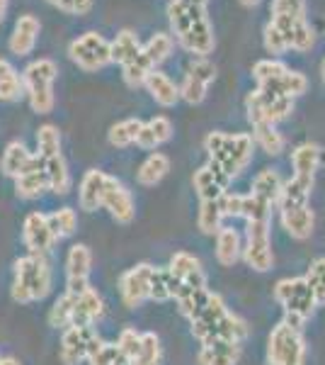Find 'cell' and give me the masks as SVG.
Here are the masks:
<instances>
[{
	"label": "cell",
	"mask_w": 325,
	"mask_h": 365,
	"mask_svg": "<svg viewBox=\"0 0 325 365\" xmlns=\"http://www.w3.org/2000/svg\"><path fill=\"white\" fill-rule=\"evenodd\" d=\"M321 156L323 149L313 141H304L297 149L292 151V168L294 175H309V178H316V170L321 166Z\"/></svg>",
	"instance_id": "836d02e7"
},
{
	"label": "cell",
	"mask_w": 325,
	"mask_h": 365,
	"mask_svg": "<svg viewBox=\"0 0 325 365\" xmlns=\"http://www.w3.org/2000/svg\"><path fill=\"white\" fill-rule=\"evenodd\" d=\"M46 3H51L54 8H58L61 13L66 15H87L92 10V5H95V0H46Z\"/></svg>",
	"instance_id": "db71d44e"
},
{
	"label": "cell",
	"mask_w": 325,
	"mask_h": 365,
	"mask_svg": "<svg viewBox=\"0 0 325 365\" xmlns=\"http://www.w3.org/2000/svg\"><path fill=\"white\" fill-rule=\"evenodd\" d=\"M173 132H175V127H173V122H170V117L156 115L141 125L136 146H141V149H146V151L161 149L163 144H168V141L173 139Z\"/></svg>",
	"instance_id": "d4e9b609"
},
{
	"label": "cell",
	"mask_w": 325,
	"mask_h": 365,
	"mask_svg": "<svg viewBox=\"0 0 325 365\" xmlns=\"http://www.w3.org/2000/svg\"><path fill=\"white\" fill-rule=\"evenodd\" d=\"M306 336L301 329L279 322L267 336V365H306Z\"/></svg>",
	"instance_id": "52a82bcc"
},
{
	"label": "cell",
	"mask_w": 325,
	"mask_h": 365,
	"mask_svg": "<svg viewBox=\"0 0 325 365\" xmlns=\"http://www.w3.org/2000/svg\"><path fill=\"white\" fill-rule=\"evenodd\" d=\"M262 44H265V49H267V54H272V58L287 54V51L292 49V46H289V39L275 25H272V22H267V25H265Z\"/></svg>",
	"instance_id": "681fc988"
},
{
	"label": "cell",
	"mask_w": 325,
	"mask_h": 365,
	"mask_svg": "<svg viewBox=\"0 0 325 365\" xmlns=\"http://www.w3.org/2000/svg\"><path fill=\"white\" fill-rule=\"evenodd\" d=\"M230 182L233 180L226 173H221L216 166H211V163L197 168L192 175V185L197 190L199 200H221L228 192Z\"/></svg>",
	"instance_id": "44dd1931"
},
{
	"label": "cell",
	"mask_w": 325,
	"mask_h": 365,
	"mask_svg": "<svg viewBox=\"0 0 325 365\" xmlns=\"http://www.w3.org/2000/svg\"><path fill=\"white\" fill-rule=\"evenodd\" d=\"M51 287H54V268L46 256L25 253L13 263L10 295L17 304L41 302L51 295Z\"/></svg>",
	"instance_id": "3957f363"
},
{
	"label": "cell",
	"mask_w": 325,
	"mask_h": 365,
	"mask_svg": "<svg viewBox=\"0 0 325 365\" xmlns=\"http://www.w3.org/2000/svg\"><path fill=\"white\" fill-rule=\"evenodd\" d=\"M257 88L275 93V96L297 100L299 96H304V93L309 91V78H306V76L301 73V71L289 68L287 73H282L277 81H272V83H267V86H257Z\"/></svg>",
	"instance_id": "d6a6232c"
},
{
	"label": "cell",
	"mask_w": 325,
	"mask_h": 365,
	"mask_svg": "<svg viewBox=\"0 0 325 365\" xmlns=\"http://www.w3.org/2000/svg\"><path fill=\"white\" fill-rule=\"evenodd\" d=\"M316 44V32L309 25V20H299L294 25V34H292V49L294 51H309Z\"/></svg>",
	"instance_id": "f907efd6"
},
{
	"label": "cell",
	"mask_w": 325,
	"mask_h": 365,
	"mask_svg": "<svg viewBox=\"0 0 325 365\" xmlns=\"http://www.w3.org/2000/svg\"><path fill=\"white\" fill-rule=\"evenodd\" d=\"M243 344H230V341H214L204 344L197 353L199 365H238Z\"/></svg>",
	"instance_id": "83f0119b"
},
{
	"label": "cell",
	"mask_w": 325,
	"mask_h": 365,
	"mask_svg": "<svg viewBox=\"0 0 325 365\" xmlns=\"http://www.w3.org/2000/svg\"><path fill=\"white\" fill-rule=\"evenodd\" d=\"M168 22L173 39L182 49L190 51L194 58H209L216 46V37L204 5L190 3V0H170Z\"/></svg>",
	"instance_id": "6da1fadb"
},
{
	"label": "cell",
	"mask_w": 325,
	"mask_h": 365,
	"mask_svg": "<svg viewBox=\"0 0 325 365\" xmlns=\"http://www.w3.org/2000/svg\"><path fill=\"white\" fill-rule=\"evenodd\" d=\"M141 334H144V331H136V329L127 327V329H122L119 336H117V341H114V344L122 349L124 356H127V361H129V363L134 361V356H136V353H139V349H141Z\"/></svg>",
	"instance_id": "f5cc1de1"
},
{
	"label": "cell",
	"mask_w": 325,
	"mask_h": 365,
	"mask_svg": "<svg viewBox=\"0 0 325 365\" xmlns=\"http://www.w3.org/2000/svg\"><path fill=\"white\" fill-rule=\"evenodd\" d=\"M8 8H10V0H0V22L5 20V15H8Z\"/></svg>",
	"instance_id": "9f6ffc18"
},
{
	"label": "cell",
	"mask_w": 325,
	"mask_h": 365,
	"mask_svg": "<svg viewBox=\"0 0 325 365\" xmlns=\"http://www.w3.org/2000/svg\"><path fill=\"white\" fill-rule=\"evenodd\" d=\"M141 39L134 29H122L117 32V37L110 42V51H112V63H119V66H127L129 61H134L136 56L141 54Z\"/></svg>",
	"instance_id": "e575fe53"
},
{
	"label": "cell",
	"mask_w": 325,
	"mask_h": 365,
	"mask_svg": "<svg viewBox=\"0 0 325 365\" xmlns=\"http://www.w3.org/2000/svg\"><path fill=\"white\" fill-rule=\"evenodd\" d=\"M34 154L39 158L61 154V132L56 125H41L37 129V151Z\"/></svg>",
	"instance_id": "f6af8a7d"
},
{
	"label": "cell",
	"mask_w": 325,
	"mask_h": 365,
	"mask_svg": "<svg viewBox=\"0 0 325 365\" xmlns=\"http://www.w3.org/2000/svg\"><path fill=\"white\" fill-rule=\"evenodd\" d=\"M0 365H22L15 356H0Z\"/></svg>",
	"instance_id": "11a10c76"
},
{
	"label": "cell",
	"mask_w": 325,
	"mask_h": 365,
	"mask_svg": "<svg viewBox=\"0 0 325 365\" xmlns=\"http://www.w3.org/2000/svg\"><path fill=\"white\" fill-rule=\"evenodd\" d=\"M46 190H49V180H46L44 166L37 156V163L15 178V195L20 200H39Z\"/></svg>",
	"instance_id": "f1b7e54d"
},
{
	"label": "cell",
	"mask_w": 325,
	"mask_h": 365,
	"mask_svg": "<svg viewBox=\"0 0 325 365\" xmlns=\"http://www.w3.org/2000/svg\"><path fill=\"white\" fill-rule=\"evenodd\" d=\"M34 163H37V154L27 149L25 141L15 139L5 146L3 158H0V170H3V175H8V178L15 180L17 175H22L25 170H29Z\"/></svg>",
	"instance_id": "cb8c5ba5"
},
{
	"label": "cell",
	"mask_w": 325,
	"mask_h": 365,
	"mask_svg": "<svg viewBox=\"0 0 325 365\" xmlns=\"http://www.w3.org/2000/svg\"><path fill=\"white\" fill-rule=\"evenodd\" d=\"M272 295H275L277 304L284 309V319L282 322H287L289 327L304 331L306 322L316 314V307H318V299L313 295L311 285L306 282L304 275H299V278L277 280Z\"/></svg>",
	"instance_id": "8992f818"
},
{
	"label": "cell",
	"mask_w": 325,
	"mask_h": 365,
	"mask_svg": "<svg viewBox=\"0 0 325 365\" xmlns=\"http://www.w3.org/2000/svg\"><path fill=\"white\" fill-rule=\"evenodd\" d=\"M68 58L85 73H95V71L107 68L112 63L110 39H105L100 32H85L75 37L68 44Z\"/></svg>",
	"instance_id": "30bf717a"
},
{
	"label": "cell",
	"mask_w": 325,
	"mask_h": 365,
	"mask_svg": "<svg viewBox=\"0 0 325 365\" xmlns=\"http://www.w3.org/2000/svg\"><path fill=\"white\" fill-rule=\"evenodd\" d=\"M192 336L199 344H214V341H230V344H243L250 336V324L243 317L228 309L226 299L218 292H211L206 304L197 317L190 322Z\"/></svg>",
	"instance_id": "7a4b0ae2"
},
{
	"label": "cell",
	"mask_w": 325,
	"mask_h": 365,
	"mask_svg": "<svg viewBox=\"0 0 325 365\" xmlns=\"http://www.w3.org/2000/svg\"><path fill=\"white\" fill-rule=\"evenodd\" d=\"M100 334L92 327H66L61 331L58 361L61 365H82Z\"/></svg>",
	"instance_id": "4fadbf2b"
},
{
	"label": "cell",
	"mask_w": 325,
	"mask_h": 365,
	"mask_svg": "<svg viewBox=\"0 0 325 365\" xmlns=\"http://www.w3.org/2000/svg\"><path fill=\"white\" fill-rule=\"evenodd\" d=\"M141 49H144V54L151 58L153 66L158 68L163 61H168L170 54H173L175 39H173V34H168V32H156V34H151V39L141 46Z\"/></svg>",
	"instance_id": "7bdbcfd3"
},
{
	"label": "cell",
	"mask_w": 325,
	"mask_h": 365,
	"mask_svg": "<svg viewBox=\"0 0 325 365\" xmlns=\"http://www.w3.org/2000/svg\"><path fill=\"white\" fill-rule=\"evenodd\" d=\"M46 217H49V227H51V232H54L56 241L68 239L78 232V212H75L73 207H68V205L66 207L54 210Z\"/></svg>",
	"instance_id": "60d3db41"
},
{
	"label": "cell",
	"mask_w": 325,
	"mask_h": 365,
	"mask_svg": "<svg viewBox=\"0 0 325 365\" xmlns=\"http://www.w3.org/2000/svg\"><path fill=\"white\" fill-rule=\"evenodd\" d=\"M25 98L22 73L13 66V61L0 58V103H17Z\"/></svg>",
	"instance_id": "8d00e7d4"
},
{
	"label": "cell",
	"mask_w": 325,
	"mask_h": 365,
	"mask_svg": "<svg viewBox=\"0 0 325 365\" xmlns=\"http://www.w3.org/2000/svg\"><path fill=\"white\" fill-rule=\"evenodd\" d=\"M151 71H156V66H153L151 58L144 54V49H141V54L136 56L134 61H129L127 66H122V78L129 88H141L146 83Z\"/></svg>",
	"instance_id": "ee69618b"
},
{
	"label": "cell",
	"mask_w": 325,
	"mask_h": 365,
	"mask_svg": "<svg viewBox=\"0 0 325 365\" xmlns=\"http://www.w3.org/2000/svg\"><path fill=\"white\" fill-rule=\"evenodd\" d=\"M144 88H146V93H149V96L161 105V108H175V105L180 103V86H177L175 81L161 68L151 71Z\"/></svg>",
	"instance_id": "484cf974"
},
{
	"label": "cell",
	"mask_w": 325,
	"mask_h": 365,
	"mask_svg": "<svg viewBox=\"0 0 325 365\" xmlns=\"http://www.w3.org/2000/svg\"><path fill=\"white\" fill-rule=\"evenodd\" d=\"M102 210H107L112 220L122 227L132 225L136 217V200L132 195V190H129L119 178H114V175H110L107 187H105Z\"/></svg>",
	"instance_id": "9a60e30c"
},
{
	"label": "cell",
	"mask_w": 325,
	"mask_h": 365,
	"mask_svg": "<svg viewBox=\"0 0 325 365\" xmlns=\"http://www.w3.org/2000/svg\"><path fill=\"white\" fill-rule=\"evenodd\" d=\"M70 317H73V292H63V295L51 304L46 319H49V327L61 329L63 331L66 327H70Z\"/></svg>",
	"instance_id": "bcb514c9"
},
{
	"label": "cell",
	"mask_w": 325,
	"mask_h": 365,
	"mask_svg": "<svg viewBox=\"0 0 325 365\" xmlns=\"http://www.w3.org/2000/svg\"><path fill=\"white\" fill-rule=\"evenodd\" d=\"M39 32H41V22L37 15L27 13V15H20L13 27V34L8 39V46L15 56H29L37 46V39H39Z\"/></svg>",
	"instance_id": "ffe728a7"
},
{
	"label": "cell",
	"mask_w": 325,
	"mask_h": 365,
	"mask_svg": "<svg viewBox=\"0 0 325 365\" xmlns=\"http://www.w3.org/2000/svg\"><path fill=\"white\" fill-rule=\"evenodd\" d=\"M214 241H216V251L214 253H216L218 266L233 268L235 263L243 261V234H240L235 227L223 225L216 232Z\"/></svg>",
	"instance_id": "603a6c76"
},
{
	"label": "cell",
	"mask_w": 325,
	"mask_h": 365,
	"mask_svg": "<svg viewBox=\"0 0 325 365\" xmlns=\"http://www.w3.org/2000/svg\"><path fill=\"white\" fill-rule=\"evenodd\" d=\"M226 225V215H223L221 200H199L197 212V229L204 237H216V232Z\"/></svg>",
	"instance_id": "d590c367"
},
{
	"label": "cell",
	"mask_w": 325,
	"mask_h": 365,
	"mask_svg": "<svg viewBox=\"0 0 325 365\" xmlns=\"http://www.w3.org/2000/svg\"><path fill=\"white\" fill-rule=\"evenodd\" d=\"M216 81V66L209 58H192L190 66L185 71V78L180 83V100L187 105H202L209 88Z\"/></svg>",
	"instance_id": "7c38bea8"
},
{
	"label": "cell",
	"mask_w": 325,
	"mask_h": 365,
	"mask_svg": "<svg viewBox=\"0 0 325 365\" xmlns=\"http://www.w3.org/2000/svg\"><path fill=\"white\" fill-rule=\"evenodd\" d=\"M304 278L311 285L313 295L318 299V307L325 304V256H318L316 261H311V266L306 270Z\"/></svg>",
	"instance_id": "c3c4849f"
},
{
	"label": "cell",
	"mask_w": 325,
	"mask_h": 365,
	"mask_svg": "<svg viewBox=\"0 0 325 365\" xmlns=\"http://www.w3.org/2000/svg\"><path fill=\"white\" fill-rule=\"evenodd\" d=\"M243 261L255 273H270L275 268V251H272V220L245 222L243 237Z\"/></svg>",
	"instance_id": "ba28073f"
},
{
	"label": "cell",
	"mask_w": 325,
	"mask_h": 365,
	"mask_svg": "<svg viewBox=\"0 0 325 365\" xmlns=\"http://www.w3.org/2000/svg\"><path fill=\"white\" fill-rule=\"evenodd\" d=\"M240 5H245V8H257L260 0H240Z\"/></svg>",
	"instance_id": "6f0895ef"
},
{
	"label": "cell",
	"mask_w": 325,
	"mask_h": 365,
	"mask_svg": "<svg viewBox=\"0 0 325 365\" xmlns=\"http://www.w3.org/2000/svg\"><path fill=\"white\" fill-rule=\"evenodd\" d=\"M321 78H323V83H325V58H323V63H321Z\"/></svg>",
	"instance_id": "680465c9"
},
{
	"label": "cell",
	"mask_w": 325,
	"mask_h": 365,
	"mask_svg": "<svg viewBox=\"0 0 325 365\" xmlns=\"http://www.w3.org/2000/svg\"><path fill=\"white\" fill-rule=\"evenodd\" d=\"M313 187H316V178H309V175H292V178L284 180V185H282V195H279L277 207L309 205Z\"/></svg>",
	"instance_id": "1f68e13d"
},
{
	"label": "cell",
	"mask_w": 325,
	"mask_h": 365,
	"mask_svg": "<svg viewBox=\"0 0 325 365\" xmlns=\"http://www.w3.org/2000/svg\"><path fill=\"white\" fill-rule=\"evenodd\" d=\"M204 151L211 166H216L230 180H235L250 166L252 154H255V141H252L250 132H209L204 139Z\"/></svg>",
	"instance_id": "277c9868"
},
{
	"label": "cell",
	"mask_w": 325,
	"mask_h": 365,
	"mask_svg": "<svg viewBox=\"0 0 325 365\" xmlns=\"http://www.w3.org/2000/svg\"><path fill=\"white\" fill-rule=\"evenodd\" d=\"M141 125H144V120H139V117H127V120H119L117 125H112L107 132L110 146H114V149H129V146H134L136 139H139Z\"/></svg>",
	"instance_id": "f35d334b"
},
{
	"label": "cell",
	"mask_w": 325,
	"mask_h": 365,
	"mask_svg": "<svg viewBox=\"0 0 325 365\" xmlns=\"http://www.w3.org/2000/svg\"><path fill=\"white\" fill-rule=\"evenodd\" d=\"M87 365H129L127 356L122 353V349L117 344H110L102 336L95 339L90 353H87Z\"/></svg>",
	"instance_id": "ab89813d"
},
{
	"label": "cell",
	"mask_w": 325,
	"mask_h": 365,
	"mask_svg": "<svg viewBox=\"0 0 325 365\" xmlns=\"http://www.w3.org/2000/svg\"><path fill=\"white\" fill-rule=\"evenodd\" d=\"M282 185H284V178L279 175V170L262 168L255 175V178H252L250 195H255L257 200H262V202H267V205H272V207H277V202H279V195H282Z\"/></svg>",
	"instance_id": "f546056e"
},
{
	"label": "cell",
	"mask_w": 325,
	"mask_h": 365,
	"mask_svg": "<svg viewBox=\"0 0 325 365\" xmlns=\"http://www.w3.org/2000/svg\"><path fill=\"white\" fill-rule=\"evenodd\" d=\"M294 108H297V103L292 98L275 96L262 88L250 91L245 98V113L250 125H279L287 117H292Z\"/></svg>",
	"instance_id": "9c48e42d"
},
{
	"label": "cell",
	"mask_w": 325,
	"mask_h": 365,
	"mask_svg": "<svg viewBox=\"0 0 325 365\" xmlns=\"http://www.w3.org/2000/svg\"><path fill=\"white\" fill-rule=\"evenodd\" d=\"M22 244L27 253H37V256H49L56 244V237L49 227V217L44 212L34 210L29 212L22 222Z\"/></svg>",
	"instance_id": "5bb4252c"
},
{
	"label": "cell",
	"mask_w": 325,
	"mask_h": 365,
	"mask_svg": "<svg viewBox=\"0 0 325 365\" xmlns=\"http://www.w3.org/2000/svg\"><path fill=\"white\" fill-rule=\"evenodd\" d=\"M170 173V158L163 151H151L144 158V163L136 170V182L144 187H156L158 182H163L165 175Z\"/></svg>",
	"instance_id": "4dcf8cb0"
},
{
	"label": "cell",
	"mask_w": 325,
	"mask_h": 365,
	"mask_svg": "<svg viewBox=\"0 0 325 365\" xmlns=\"http://www.w3.org/2000/svg\"><path fill=\"white\" fill-rule=\"evenodd\" d=\"M153 263H136L119 275V297L127 309H136L144 302H151V280H153Z\"/></svg>",
	"instance_id": "8fae6325"
},
{
	"label": "cell",
	"mask_w": 325,
	"mask_h": 365,
	"mask_svg": "<svg viewBox=\"0 0 325 365\" xmlns=\"http://www.w3.org/2000/svg\"><path fill=\"white\" fill-rule=\"evenodd\" d=\"M105 299L95 290V287H87L82 292H73V317H70V327H92L102 322L105 317Z\"/></svg>",
	"instance_id": "ac0fdd59"
},
{
	"label": "cell",
	"mask_w": 325,
	"mask_h": 365,
	"mask_svg": "<svg viewBox=\"0 0 325 365\" xmlns=\"http://www.w3.org/2000/svg\"><path fill=\"white\" fill-rule=\"evenodd\" d=\"M92 251L87 244H73L66 253V292H82L90 287Z\"/></svg>",
	"instance_id": "2e32d148"
},
{
	"label": "cell",
	"mask_w": 325,
	"mask_h": 365,
	"mask_svg": "<svg viewBox=\"0 0 325 365\" xmlns=\"http://www.w3.org/2000/svg\"><path fill=\"white\" fill-rule=\"evenodd\" d=\"M279 212V225L282 229L297 241H306L313 237L316 229V212L311 205H294V207H277Z\"/></svg>",
	"instance_id": "d6986e66"
},
{
	"label": "cell",
	"mask_w": 325,
	"mask_h": 365,
	"mask_svg": "<svg viewBox=\"0 0 325 365\" xmlns=\"http://www.w3.org/2000/svg\"><path fill=\"white\" fill-rule=\"evenodd\" d=\"M289 66L279 58H260V61L252 66V78H255L257 86H267L272 81H277L282 73H287Z\"/></svg>",
	"instance_id": "7dc6e473"
},
{
	"label": "cell",
	"mask_w": 325,
	"mask_h": 365,
	"mask_svg": "<svg viewBox=\"0 0 325 365\" xmlns=\"http://www.w3.org/2000/svg\"><path fill=\"white\" fill-rule=\"evenodd\" d=\"M252 141L267 156H279L287 149V139L277 125H252Z\"/></svg>",
	"instance_id": "74e56055"
},
{
	"label": "cell",
	"mask_w": 325,
	"mask_h": 365,
	"mask_svg": "<svg viewBox=\"0 0 325 365\" xmlns=\"http://www.w3.org/2000/svg\"><path fill=\"white\" fill-rule=\"evenodd\" d=\"M39 161H41V166H44L46 180H49V190L54 192V195H68L70 187H73V175H70V170H68L63 151L54 156H44V158H39Z\"/></svg>",
	"instance_id": "4316f807"
},
{
	"label": "cell",
	"mask_w": 325,
	"mask_h": 365,
	"mask_svg": "<svg viewBox=\"0 0 325 365\" xmlns=\"http://www.w3.org/2000/svg\"><path fill=\"white\" fill-rule=\"evenodd\" d=\"M270 15H284V17H294V20H304L306 0H272Z\"/></svg>",
	"instance_id": "816d5d0a"
},
{
	"label": "cell",
	"mask_w": 325,
	"mask_h": 365,
	"mask_svg": "<svg viewBox=\"0 0 325 365\" xmlns=\"http://www.w3.org/2000/svg\"><path fill=\"white\" fill-rule=\"evenodd\" d=\"M168 270L175 275L177 282L187 290H199V287H209V278H206L204 263L199 261L190 251H177L173 253L168 263Z\"/></svg>",
	"instance_id": "e0dca14e"
},
{
	"label": "cell",
	"mask_w": 325,
	"mask_h": 365,
	"mask_svg": "<svg viewBox=\"0 0 325 365\" xmlns=\"http://www.w3.org/2000/svg\"><path fill=\"white\" fill-rule=\"evenodd\" d=\"M58 78V63L49 56H41L29 61L22 71V88H25V98L37 115H49L56 105L54 83Z\"/></svg>",
	"instance_id": "5b68a950"
},
{
	"label": "cell",
	"mask_w": 325,
	"mask_h": 365,
	"mask_svg": "<svg viewBox=\"0 0 325 365\" xmlns=\"http://www.w3.org/2000/svg\"><path fill=\"white\" fill-rule=\"evenodd\" d=\"M110 173L100 168H90L85 170V175L80 178L78 185V207L85 212H97L102 210V195H105V187H107Z\"/></svg>",
	"instance_id": "7402d4cb"
},
{
	"label": "cell",
	"mask_w": 325,
	"mask_h": 365,
	"mask_svg": "<svg viewBox=\"0 0 325 365\" xmlns=\"http://www.w3.org/2000/svg\"><path fill=\"white\" fill-rule=\"evenodd\" d=\"M129 365H163V346L156 331L141 334V349Z\"/></svg>",
	"instance_id": "b9f144b4"
}]
</instances>
